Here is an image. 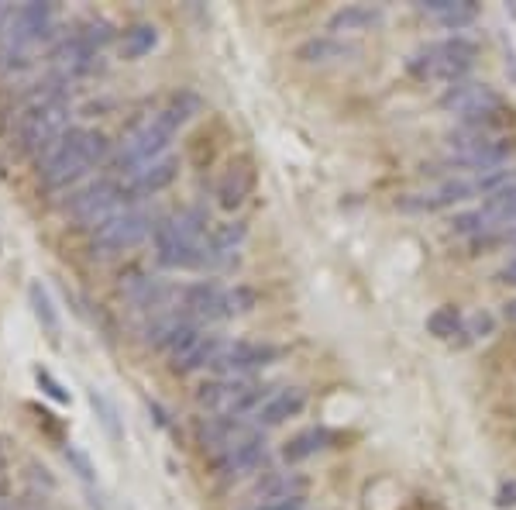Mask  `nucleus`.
I'll return each instance as SVG.
<instances>
[{
  "instance_id": "obj_1",
  "label": "nucleus",
  "mask_w": 516,
  "mask_h": 510,
  "mask_svg": "<svg viewBox=\"0 0 516 510\" xmlns=\"http://www.w3.org/2000/svg\"><path fill=\"white\" fill-rule=\"evenodd\" d=\"M479 59V42L468 35H448L427 42L406 59V73L413 80H441V83H458L468 80V69Z\"/></svg>"
},
{
  "instance_id": "obj_2",
  "label": "nucleus",
  "mask_w": 516,
  "mask_h": 510,
  "mask_svg": "<svg viewBox=\"0 0 516 510\" xmlns=\"http://www.w3.org/2000/svg\"><path fill=\"white\" fill-rule=\"evenodd\" d=\"M455 156L444 166L451 169H472V173H492V169H503L510 156L516 152V142L510 135H475V131L458 128V135L448 138Z\"/></svg>"
},
{
  "instance_id": "obj_3",
  "label": "nucleus",
  "mask_w": 516,
  "mask_h": 510,
  "mask_svg": "<svg viewBox=\"0 0 516 510\" xmlns=\"http://www.w3.org/2000/svg\"><path fill=\"white\" fill-rule=\"evenodd\" d=\"M503 104V94H499L492 83H482V80H458V83H448L437 97V107L448 114H458L461 121L465 118H475L482 111H492V107Z\"/></svg>"
},
{
  "instance_id": "obj_4",
  "label": "nucleus",
  "mask_w": 516,
  "mask_h": 510,
  "mask_svg": "<svg viewBox=\"0 0 516 510\" xmlns=\"http://www.w3.org/2000/svg\"><path fill=\"white\" fill-rule=\"evenodd\" d=\"M283 355V349L272 342H234L214 359V369L221 373H255V369H265Z\"/></svg>"
},
{
  "instance_id": "obj_5",
  "label": "nucleus",
  "mask_w": 516,
  "mask_h": 510,
  "mask_svg": "<svg viewBox=\"0 0 516 510\" xmlns=\"http://www.w3.org/2000/svg\"><path fill=\"white\" fill-rule=\"evenodd\" d=\"M255 190V169H252V159L248 156H238L228 162L224 169L221 183H217V200H221L224 211H234L248 200V193Z\"/></svg>"
},
{
  "instance_id": "obj_6",
  "label": "nucleus",
  "mask_w": 516,
  "mask_h": 510,
  "mask_svg": "<svg viewBox=\"0 0 516 510\" xmlns=\"http://www.w3.org/2000/svg\"><path fill=\"white\" fill-rule=\"evenodd\" d=\"M386 11L382 7H372V4H344L338 11L327 18V35H362V32H372V28L382 25Z\"/></svg>"
},
{
  "instance_id": "obj_7",
  "label": "nucleus",
  "mask_w": 516,
  "mask_h": 510,
  "mask_svg": "<svg viewBox=\"0 0 516 510\" xmlns=\"http://www.w3.org/2000/svg\"><path fill=\"white\" fill-rule=\"evenodd\" d=\"M348 56H358V45L344 42L338 35H314L307 42L296 45V59L307 66H327V63H341Z\"/></svg>"
},
{
  "instance_id": "obj_8",
  "label": "nucleus",
  "mask_w": 516,
  "mask_h": 510,
  "mask_svg": "<svg viewBox=\"0 0 516 510\" xmlns=\"http://www.w3.org/2000/svg\"><path fill=\"white\" fill-rule=\"evenodd\" d=\"M417 7L427 14H434V18L455 35H461L465 28H472L475 21L482 18V7L475 4V0H424V4H417Z\"/></svg>"
},
{
  "instance_id": "obj_9",
  "label": "nucleus",
  "mask_w": 516,
  "mask_h": 510,
  "mask_svg": "<svg viewBox=\"0 0 516 510\" xmlns=\"http://www.w3.org/2000/svg\"><path fill=\"white\" fill-rule=\"evenodd\" d=\"M303 407H307V390H300V386H283V390H276L265 400V407L258 411V424L276 428V424L289 421V417H300Z\"/></svg>"
},
{
  "instance_id": "obj_10",
  "label": "nucleus",
  "mask_w": 516,
  "mask_h": 510,
  "mask_svg": "<svg viewBox=\"0 0 516 510\" xmlns=\"http://www.w3.org/2000/svg\"><path fill=\"white\" fill-rule=\"evenodd\" d=\"M331 442H334V431L324 428V424H317V428H303L283 445V459L289 462V466H296V462H303V459H310V455L331 448Z\"/></svg>"
},
{
  "instance_id": "obj_11",
  "label": "nucleus",
  "mask_w": 516,
  "mask_h": 510,
  "mask_svg": "<svg viewBox=\"0 0 516 510\" xmlns=\"http://www.w3.org/2000/svg\"><path fill=\"white\" fill-rule=\"evenodd\" d=\"M307 476L300 473H269L258 483V497H265L269 504H283V500H303L307 493Z\"/></svg>"
},
{
  "instance_id": "obj_12",
  "label": "nucleus",
  "mask_w": 516,
  "mask_h": 510,
  "mask_svg": "<svg viewBox=\"0 0 516 510\" xmlns=\"http://www.w3.org/2000/svg\"><path fill=\"white\" fill-rule=\"evenodd\" d=\"M461 328H465V314L458 304H444L427 314V335L441 338V342H458Z\"/></svg>"
},
{
  "instance_id": "obj_13",
  "label": "nucleus",
  "mask_w": 516,
  "mask_h": 510,
  "mask_svg": "<svg viewBox=\"0 0 516 510\" xmlns=\"http://www.w3.org/2000/svg\"><path fill=\"white\" fill-rule=\"evenodd\" d=\"M482 214L489 218L492 231H496V228H506V231H510L513 224H516V187L486 197V204H482Z\"/></svg>"
},
{
  "instance_id": "obj_14",
  "label": "nucleus",
  "mask_w": 516,
  "mask_h": 510,
  "mask_svg": "<svg viewBox=\"0 0 516 510\" xmlns=\"http://www.w3.org/2000/svg\"><path fill=\"white\" fill-rule=\"evenodd\" d=\"M475 197V183L461 180V176H444L437 183V190H430V200H434V211L441 207H455V204H465V200Z\"/></svg>"
},
{
  "instance_id": "obj_15",
  "label": "nucleus",
  "mask_w": 516,
  "mask_h": 510,
  "mask_svg": "<svg viewBox=\"0 0 516 510\" xmlns=\"http://www.w3.org/2000/svg\"><path fill=\"white\" fill-rule=\"evenodd\" d=\"M489 335H496V314L482 307V311H475V314H468V318H465V328H461L458 345L486 342Z\"/></svg>"
},
{
  "instance_id": "obj_16",
  "label": "nucleus",
  "mask_w": 516,
  "mask_h": 510,
  "mask_svg": "<svg viewBox=\"0 0 516 510\" xmlns=\"http://www.w3.org/2000/svg\"><path fill=\"white\" fill-rule=\"evenodd\" d=\"M221 355V342L217 338H200L183 359H176V373H190V369H200V366H214V359Z\"/></svg>"
},
{
  "instance_id": "obj_17",
  "label": "nucleus",
  "mask_w": 516,
  "mask_h": 510,
  "mask_svg": "<svg viewBox=\"0 0 516 510\" xmlns=\"http://www.w3.org/2000/svg\"><path fill=\"white\" fill-rule=\"evenodd\" d=\"M451 231L461 235V238H472V242H475V238L489 235L492 224H489L486 214H482V207H475V211H458L455 218H451Z\"/></svg>"
},
{
  "instance_id": "obj_18",
  "label": "nucleus",
  "mask_w": 516,
  "mask_h": 510,
  "mask_svg": "<svg viewBox=\"0 0 516 510\" xmlns=\"http://www.w3.org/2000/svg\"><path fill=\"white\" fill-rule=\"evenodd\" d=\"M510 187H516V166L492 169V173H482L479 180H475V193H482V197H492V193H503Z\"/></svg>"
},
{
  "instance_id": "obj_19",
  "label": "nucleus",
  "mask_w": 516,
  "mask_h": 510,
  "mask_svg": "<svg viewBox=\"0 0 516 510\" xmlns=\"http://www.w3.org/2000/svg\"><path fill=\"white\" fill-rule=\"evenodd\" d=\"M90 404H93V411H97L100 424H104V428H107V435H111V438H121V435H124V428H121V421H117V411H114L111 400H107L104 393L90 390Z\"/></svg>"
},
{
  "instance_id": "obj_20",
  "label": "nucleus",
  "mask_w": 516,
  "mask_h": 510,
  "mask_svg": "<svg viewBox=\"0 0 516 510\" xmlns=\"http://www.w3.org/2000/svg\"><path fill=\"white\" fill-rule=\"evenodd\" d=\"M258 304V293L252 287H234L224 293V307H228V318H234V314H248L255 311Z\"/></svg>"
},
{
  "instance_id": "obj_21",
  "label": "nucleus",
  "mask_w": 516,
  "mask_h": 510,
  "mask_svg": "<svg viewBox=\"0 0 516 510\" xmlns=\"http://www.w3.org/2000/svg\"><path fill=\"white\" fill-rule=\"evenodd\" d=\"M152 45H155V28L152 25H138L124 35V52H128V56H142V52H148Z\"/></svg>"
},
{
  "instance_id": "obj_22",
  "label": "nucleus",
  "mask_w": 516,
  "mask_h": 510,
  "mask_svg": "<svg viewBox=\"0 0 516 510\" xmlns=\"http://www.w3.org/2000/svg\"><path fill=\"white\" fill-rule=\"evenodd\" d=\"M172 176H176V162H159V166H152L148 173L142 176V190H162L172 183Z\"/></svg>"
},
{
  "instance_id": "obj_23",
  "label": "nucleus",
  "mask_w": 516,
  "mask_h": 510,
  "mask_svg": "<svg viewBox=\"0 0 516 510\" xmlns=\"http://www.w3.org/2000/svg\"><path fill=\"white\" fill-rule=\"evenodd\" d=\"M241 238H245V224L231 221V224H224V228L214 235V245H217V249H231V245H238Z\"/></svg>"
},
{
  "instance_id": "obj_24",
  "label": "nucleus",
  "mask_w": 516,
  "mask_h": 510,
  "mask_svg": "<svg viewBox=\"0 0 516 510\" xmlns=\"http://www.w3.org/2000/svg\"><path fill=\"white\" fill-rule=\"evenodd\" d=\"M31 300H35V311H38V318H42L45 324H49L52 331H56V311H52V304H49V297H45V290L38 287H31Z\"/></svg>"
},
{
  "instance_id": "obj_25",
  "label": "nucleus",
  "mask_w": 516,
  "mask_h": 510,
  "mask_svg": "<svg viewBox=\"0 0 516 510\" xmlns=\"http://www.w3.org/2000/svg\"><path fill=\"white\" fill-rule=\"evenodd\" d=\"M38 383H42V386H45V393H49V397H52V400H59V404H69V393H66V390H62V386H59L56 380H52V376H49V373H45V369H38Z\"/></svg>"
},
{
  "instance_id": "obj_26",
  "label": "nucleus",
  "mask_w": 516,
  "mask_h": 510,
  "mask_svg": "<svg viewBox=\"0 0 516 510\" xmlns=\"http://www.w3.org/2000/svg\"><path fill=\"white\" fill-rule=\"evenodd\" d=\"M496 507H516V479H506V483H499L496 490Z\"/></svg>"
},
{
  "instance_id": "obj_27",
  "label": "nucleus",
  "mask_w": 516,
  "mask_h": 510,
  "mask_svg": "<svg viewBox=\"0 0 516 510\" xmlns=\"http://www.w3.org/2000/svg\"><path fill=\"white\" fill-rule=\"evenodd\" d=\"M503 59H506V73H510V80L516 83V49L510 38H503Z\"/></svg>"
},
{
  "instance_id": "obj_28",
  "label": "nucleus",
  "mask_w": 516,
  "mask_h": 510,
  "mask_svg": "<svg viewBox=\"0 0 516 510\" xmlns=\"http://www.w3.org/2000/svg\"><path fill=\"white\" fill-rule=\"evenodd\" d=\"M258 510H307L303 500H283V504H262Z\"/></svg>"
},
{
  "instance_id": "obj_29",
  "label": "nucleus",
  "mask_w": 516,
  "mask_h": 510,
  "mask_svg": "<svg viewBox=\"0 0 516 510\" xmlns=\"http://www.w3.org/2000/svg\"><path fill=\"white\" fill-rule=\"evenodd\" d=\"M499 280H503L506 287H516V259H510V266H506L503 273H499Z\"/></svg>"
},
{
  "instance_id": "obj_30",
  "label": "nucleus",
  "mask_w": 516,
  "mask_h": 510,
  "mask_svg": "<svg viewBox=\"0 0 516 510\" xmlns=\"http://www.w3.org/2000/svg\"><path fill=\"white\" fill-rule=\"evenodd\" d=\"M503 314H506V321L516 324V300H510V304H503Z\"/></svg>"
},
{
  "instance_id": "obj_31",
  "label": "nucleus",
  "mask_w": 516,
  "mask_h": 510,
  "mask_svg": "<svg viewBox=\"0 0 516 510\" xmlns=\"http://www.w3.org/2000/svg\"><path fill=\"white\" fill-rule=\"evenodd\" d=\"M506 242H513V245H516V228H510V231H506Z\"/></svg>"
},
{
  "instance_id": "obj_32",
  "label": "nucleus",
  "mask_w": 516,
  "mask_h": 510,
  "mask_svg": "<svg viewBox=\"0 0 516 510\" xmlns=\"http://www.w3.org/2000/svg\"><path fill=\"white\" fill-rule=\"evenodd\" d=\"M255 510H258V507H255Z\"/></svg>"
}]
</instances>
